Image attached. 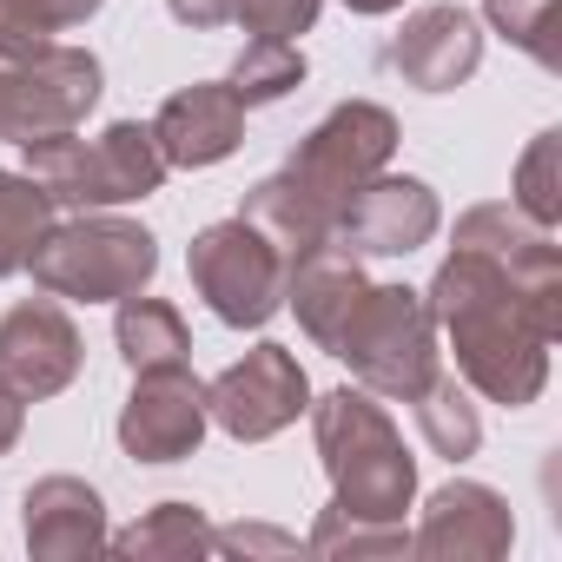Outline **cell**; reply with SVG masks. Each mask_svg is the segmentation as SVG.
<instances>
[{"mask_svg":"<svg viewBox=\"0 0 562 562\" xmlns=\"http://www.w3.org/2000/svg\"><path fill=\"white\" fill-rule=\"evenodd\" d=\"M21 529L34 562H87L106 549V503L87 476H41L21 496Z\"/></svg>","mask_w":562,"mask_h":562,"instance_id":"16","label":"cell"},{"mask_svg":"<svg viewBox=\"0 0 562 562\" xmlns=\"http://www.w3.org/2000/svg\"><path fill=\"white\" fill-rule=\"evenodd\" d=\"M443 225V205L424 179L404 172H378L338 218V245H351L358 258H411L417 245H430Z\"/></svg>","mask_w":562,"mask_h":562,"instance_id":"13","label":"cell"},{"mask_svg":"<svg viewBox=\"0 0 562 562\" xmlns=\"http://www.w3.org/2000/svg\"><path fill=\"white\" fill-rule=\"evenodd\" d=\"M391 67H397V80L417 87V93H450V87H463V80L483 67V27H476V14L450 8V0L417 8V14L397 27V41H391Z\"/></svg>","mask_w":562,"mask_h":562,"instance_id":"15","label":"cell"},{"mask_svg":"<svg viewBox=\"0 0 562 562\" xmlns=\"http://www.w3.org/2000/svg\"><path fill=\"white\" fill-rule=\"evenodd\" d=\"M312 437H318L338 509L371 516V522H404V509L417 503V457L404 450L391 411L364 384L325 391L312 404Z\"/></svg>","mask_w":562,"mask_h":562,"instance_id":"2","label":"cell"},{"mask_svg":"<svg viewBox=\"0 0 562 562\" xmlns=\"http://www.w3.org/2000/svg\"><path fill=\"white\" fill-rule=\"evenodd\" d=\"M312 555H351V562H391V555H411V529L404 522H371V516H351V509H318L312 536H305Z\"/></svg>","mask_w":562,"mask_h":562,"instance_id":"23","label":"cell"},{"mask_svg":"<svg viewBox=\"0 0 562 562\" xmlns=\"http://www.w3.org/2000/svg\"><path fill=\"white\" fill-rule=\"evenodd\" d=\"M509 542H516L509 503L470 476L443 483L424 503V522L411 529V555H424V562H496V555H509Z\"/></svg>","mask_w":562,"mask_h":562,"instance_id":"12","label":"cell"},{"mask_svg":"<svg viewBox=\"0 0 562 562\" xmlns=\"http://www.w3.org/2000/svg\"><path fill=\"white\" fill-rule=\"evenodd\" d=\"M325 0H232V21L251 34V41H299L312 34Z\"/></svg>","mask_w":562,"mask_h":562,"instance_id":"27","label":"cell"},{"mask_svg":"<svg viewBox=\"0 0 562 562\" xmlns=\"http://www.w3.org/2000/svg\"><path fill=\"white\" fill-rule=\"evenodd\" d=\"M179 27H225L232 21V0H166Z\"/></svg>","mask_w":562,"mask_h":562,"instance_id":"31","label":"cell"},{"mask_svg":"<svg viewBox=\"0 0 562 562\" xmlns=\"http://www.w3.org/2000/svg\"><path fill=\"white\" fill-rule=\"evenodd\" d=\"M153 146L179 172H205L245 146V100L225 80H192L153 113Z\"/></svg>","mask_w":562,"mask_h":562,"instance_id":"14","label":"cell"},{"mask_svg":"<svg viewBox=\"0 0 562 562\" xmlns=\"http://www.w3.org/2000/svg\"><path fill=\"white\" fill-rule=\"evenodd\" d=\"M430 318L457 351V378L503 411H522L549 384V345L562 331V245L509 199L470 205L457 245L430 278Z\"/></svg>","mask_w":562,"mask_h":562,"instance_id":"1","label":"cell"},{"mask_svg":"<svg viewBox=\"0 0 562 562\" xmlns=\"http://www.w3.org/2000/svg\"><path fill=\"white\" fill-rule=\"evenodd\" d=\"M345 8H351V14H397L404 0H345Z\"/></svg>","mask_w":562,"mask_h":562,"instance_id":"32","label":"cell"},{"mask_svg":"<svg viewBox=\"0 0 562 562\" xmlns=\"http://www.w3.org/2000/svg\"><path fill=\"white\" fill-rule=\"evenodd\" d=\"M192 292L205 299V312L232 331H265L285 312V278L292 265L278 258V245L251 225V218H218L192 238L186 251Z\"/></svg>","mask_w":562,"mask_h":562,"instance_id":"6","label":"cell"},{"mask_svg":"<svg viewBox=\"0 0 562 562\" xmlns=\"http://www.w3.org/2000/svg\"><path fill=\"white\" fill-rule=\"evenodd\" d=\"M331 358H345L351 378L371 397L411 404L437 378V318H430V299L411 292V285H371L358 299V312L345 318Z\"/></svg>","mask_w":562,"mask_h":562,"instance_id":"5","label":"cell"},{"mask_svg":"<svg viewBox=\"0 0 562 562\" xmlns=\"http://www.w3.org/2000/svg\"><path fill=\"white\" fill-rule=\"evenodd\" d=\"M21 430H27V397H21L8 378H0V457L21 443Z\"/></svg>","mask_w":562,"mask_h":562,"instance_id":"30","label":"cell"},{"mask_svg":"<svg viewBox=\"0 0 562 562\" xmlns=\"http://www.w3.org/2000/svg\"><path fill=\"white\" fill-rule=\"evenodd\" d=\"M305 411H312V378L285 345H251L238 364H225L205 384V417L238 443H265L278 430H292Z\"/></svg>","mask_w":562,"mask_h":562,"instance_id":"9","label":"cell"},{"mask_svg":"<svg viewBox=\"0 0 562 562\" xmlns=\"http://www.w3.org/2000/svg\"><path fill=\"white\" fill-rule=\"evenodd\" d=\"M87 364L80 325L60 312V299H27L0 318V378H8L27 404L60 397Z\"/></svg>","mask_w":562,"mask_h":562,"instance_id":"11","label":"cell"},{"mask_svg":"<svg viewBox=\"0 0 562 562\" xmlns=\"http://www.w3.org/2000/svg\"><path fill=\"white\" fill-rule=\"evenodd\" d=\"M106 93V67L87 47L47 41L41 54H21L0 67V139H47V133H74Z\"/></svg>","mask_w":562,"mask_h":562,"instance_id":"7","label":"cell"},{"mask_svg":"<svg viewBox=\"0 0 562 562\" xmlns=\"http://www.w3.org/2000/svg\"><path fill=\"white\" fill-rule=\"evenodd\" d=\"M299 536L271 529V522H232V529H212V555H292Z\"/></svg>","mask_w":562,"mask_h":562,"instance_id":"28","label":"cell"},{"mask_svg":"<svg viewBox=\"0 0 562 562\" xmlns=\"http://www.w3.org/2000/svg\"><path fill=\"white\" fill-rule=\"evenodd\" d=\"M391 153H397V120H391V106H378V100H345V106H331L305 139H299V153L285 159V172L331 212V225L345 218V205L391 166Z\"/></svg>","mask_w":562,"mask_h":562,"instance_id":"8","label":"cell"},{"mask_svg":"<svg viewBox=\"0 0 562 562\" xmlns=\"http://www.w3.org/2000/svg\"><path fill=\"white\" fill-rule=\"evenodd\" d=\"M411 411H417V430H424V443H430L437 457H450V463L476 457V443H483V417H476V404H470V384H463V378L437 371V378L411 397Z\"/></svg>","mask_w":562,"mask_h":562,"instance_id":"21","label":"cell"},{"mask_svg":"<svg viewBox=\"0 0 562 562\" xmlns=\"http://www.w3.org/2000/svg\"><path fill=\"white\" fill-rule=\"evenodd\" d=\"M21 172L54 199V205H74V212H106V205H133L146 192L166 186V159L153 146V126L139 120H113L106 133L80 139L74 133H47V139H27L21 146Z\"/></svg>","mask_w":562,"mask_h":562,"instance_id":"3","label":"cell"},{"mask_svg":"<svg viewBox=\"0 0 562 562\" xmlns=\"http://www.w3.org/2000/svg\"><path fill=\"white\" fill-rule=\"evenodd\" d=\"M34 285L47 299H80V305H120L133 292L153 285L159 271V238L133 218L113 212H80V218H54L47 238L27 258Z\"/></svg>","mask_w":562,"mask_h":562,"instance_id":"4","label":"cell"},{"mask_svg":"<svg viewBox=\"0 0 562 562\" xmlns=\"http://www.w3.org/2000/svg\"><path fill=\"white\" fill-rule=\"evenodd\" d=\"M509 205H516L522 218H536L542 232L562 225V133H555V126L536 133L529 153L516 159V192H509Z\"/></svg>","mask_w":562,"mask_h":562,"instance_id":"25","label":"cell"},{"mask_svg":"<svg viewBox=\"0 0 562 562\" xmlns=\"http://www.w3.org/2000/svg\"><path fill=\"white\" fill-rule=\"evenodd\" d=\"M27 8H34L54 34H67V27H87V21L106 8V0H27Z\"/></svg>","mask_w":562,"mask_h":562,"instance_id":"29","label":"cell"},{"mask_svg":"<svg viewBox=\"0 0 562 562\" xmlns=\"http://www.w3.org/2000/svg\"><path fill=\"white\" fill-rule=\"evenodd\" d=\"M54 218H60V205L27 172H0V278L27 271V258H34V245L47 238Z\"/></svg>","mask_w":562,"mask_h":562,"instance_id":"22","label":"cell"},{"mask_svg":"<svg viewBox=\"0 0 562 562\" xmlns=\"http://www.w3.org/2000/svg\"><path fill=\"white\" fill-rule=\"evenodd\" d=\"M106 549H120L133 562H199V555H212V522L199 503L172 496V503H153L133 529L106 536Z\"/></svg>","mask_w":562,"mask_h":562,"instance_id":"20","label":"cell"},{"mask_svg":"<svg viewBox=\"0 0 562 562\" xmlns=\"http://www.w3.org/2000/svg\"><path fill=\"white\" fill-rule=\"evenodd\" d=\"M205 384L192 364L133 371V397L120 404V450L133 463H179L205 443Z\"/></svg>","mask_w":562,"mask_h":562,"instance_id":"10","label":"cell"},{"mask_svg":"<svg viewBox=\"0 0 562 562\" xmlns=\"http://www.w3.org/2000/svg\"><path fill=\"white\" fill-rule=\"evenodd\" d=\"M483 14H490V27H496L509 47H522L536 67H555V60H562V47H555V14H562V0H483Z\"/></svg>","mask_w":562,"mask_h":562,"instance_id":"26","label":"cell"},{"mask_svg":"<svg viewBox=\"0 0 562 562\" xmlns=\"http://www.w3.org/2000/svg\"><path fill=\"white\" fill-rule=\"evenodd\" d=\"M371 292V278H364V258L351 251V245H318V251H305L299 265H292V278H285V305L299 312V325H305V338L318 345V351H331L338 345V331H345V318L358 312V299Z\"/></svg>","mask_w":562,"mask_h":562,"instance_id":"17","label":"cell"},{"mask_svg":"<svg viewBox=\"0 0 562 562\" xmlns=\"http://www.w3.org/2000/svg\"><path fill=\"white\" fill-rule=\"evenodd\" d=\"M238 218H251L271 245H278V258L285 265H299L305 251H318V245H331L338 238V225H331V212L278 166L271 179H258L251 192H245V205H238Z\"/></svg>","mask_w":562,"mask_h":562,"instance_id":"18","label":"cell"},{"mask_svg":"<svg viewBox=\"0 0 562 562\" xmlns=\"http://www.w3.org/2000/svg\"><path fill=\"white\" fill-rule=\"evenodd\" d=\"M113 345L126 358V371H166V364H192V331L186 318L166 305V299H120V318H113Z\"/></svg>","mask_w":562,"mask_h":562,"instance_id":"19","label":"cell"},{"mask_svg":"<svg viewBox=\"0 0 562 562\" xmlns=\"http://www.w3.org/2000/svg\"><path fill=\"white\" fill-rule=\"evenodd\" d=\"M225 87L245 100V106H271V100H285L292 87H305V54L299 41H245Z\"/></svg>","mask_w":562,"mask_h":562,"instance_id":"24","label":"cell"}]
</instances>
